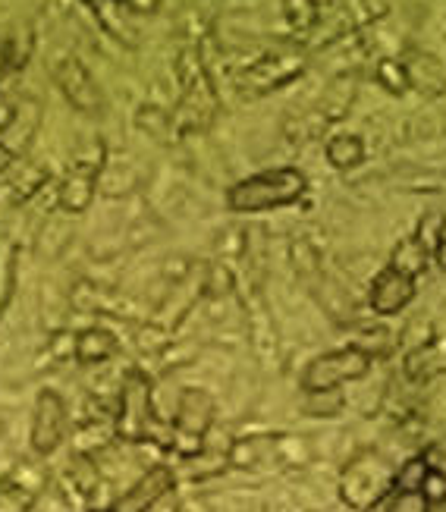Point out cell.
<instances>
[{
    "label": "cell",
    "mask_w": 446,
    "mask_h": 512,
    "mask_svg": "<svg viewBox=\"0 0 446 512\" xmlns=\"http://www.w3.org/2000/svg\"><path fill=\"white\" fill-rule=\"evenodd\" d=\"M308 189L305 173L296 167H277L264 170L258 176H249L230 189L227 202L239 214H255V211H271V208H286L299 202Z\"/></svg>",
    "instance_id": "cell-1"
},
{
    "label": "cell",
    "mask_w": 446,
    "mask_h": 512,
    "mask_svg": "<svg viewBox=\"0 0 446 512\" xmlns=\"http://www.w3.org/2000/svg\"><path fill=\"white\" fill-rule=\"evenodd\" d=\"M371 368V355L365 349H340V352H330V355H321L315 359L308 368H305V377H302V387L308 393H324V390H333L340 387L343 381H359L365 377Z\"/></svg>",
    "instance_id": "cell-2"
},
{
    "label": "cell",
    "mask_w": 446,
    "mask_h": 512,
    "mask_svg": "<svg viewBox=\"0 0 446 512\" xmlns=\"http://www.w3.org/2000/svg\"><path fill=\"white\" fill-rule=\"evenodd\" d=\"M180 76H183V85H186V95H183V104H180V123L183 126H192V129H205L214 117V107H217V98H214V88L202 70V63L195 60V54H183L180 60Z\"/></svg>",
    "instance_id": "cell-3"
},
{
    "label": "cell",
    "mask_w": 446,
    "mask_h": 512,
    "mask_svg": "<svg viewBox=\"0 0 446 512\" xmlns=\"http://www.w3.org/2000/svg\"><path fill=\"white\" fill-rule=\"evenodd\" d=\"M54 79L60 85V92L66 95V101L76 110H82V114H101V107H104L101 88L73 54H63L54 63Z\"/></svg>",
    "instance_id": "cell-4"
},
{
    "label": "cell",
    "mask_w": 446,
    "mask_h": 512,
    "mask_svg": "<svg viewBox=\"0 0 446 512\" xmlns=\"http://www.w3.org/2000/svg\"><path fill=\"white\" fill-rule=\"evenodd\" d=\"M302 70H305V57L296 51H283L249 66V70L242 73L239 85H242V92H249V95H267V92H274V88L293 82Z\"/></svg>",
    "instance_id": "cell-5"
},
{
    "label": "cell",
    "mask_w": 446,
    "mask_h": 512,
    "mask_svg": "<svg viewBox=\"0 0 446 512\" xmlns=\"http://www.w3.org/2000/svg\"><path fill=\"white\" fill-rule=\"evenodd\" d=\"M415 296V277L396 271V267H384L371 283V308L377 315H396L399 308H406Z\"/></svg>",
    "instance_id": "cell-6"
},
{
    "label": "cell",
    "mask_w": 446,
    "mask_h": 512,
    "mask_svg": "<svg viewBox=\"0 0 446 512\" xmlns=\"http://www.w3.org/2000/svg\"><path fill=\"white\" fill-rule=\"evenodd\" d=\"M66 431V406L57 393H41L32 421V443L38 453H51Z\"/></svg>",
    "instance_id": "cell-7"
},
{
    "label": "cell",
    "mask_w": 446,
    "mask_h": 512,
    "mask_svg": "<svg viewBox=\"0 0 446 512\" xmlns=\"http://www.w3.org/2000/svg\"><path fill=\"white\" fill-rule=\"evenodd\" d=\"M148 418H151V403H148V384L142 374H129L123 387V409H120V434L126 440H142L148 434Z\"/></svg>",
    "instance_id": "cell-8"
},
{
    "label": "cell",
    "mask_w": 446,
    "mask_h": 512,
    "mask_svg": "<svg viewBox=\"0 0 446 512\" xmlns=\"http://www.w3.org/2000/svg\"><path fill=\"white\" fill-rule=\"evenodd\" d=\"M170 487H173V472L158 465V469H151L148 475H142L136 484H132L129 491L110 506V512H145L164 494H170Z\"/></svg>",
    "instance_id": "cell-9"
},
{
    "label": "cell",
    "mask_w": 446,
    "mask_h": 512,
    "mask_svg": "<svg viewBox=\"0 0 446 512\" xmlns=\"http://www.w3.org/2000/svg\"><path fill=\"white\" fill-rule=\"evenodd\" d=\"M403 66H406V73H409V85H415L421 95H428V98L443 95L446 73H443L440 60H434L431 54H412Z\"/></svg>",
    "instance_id": "cell-10"
},
{
    "label": "cell",
    "mask_w": 446,
    "mask_h": 512,
    "mask_svg": "<svg viewBox=\"0 0 446 512\" xmlns=\"http://www.w3.org/2000/svg\"><path fill=\"white\" fill-rule=\"evenodd\" d=\"M95 180H98V164H76L73 173L66 176L63 189H60V202H63V208H66V211H82L88 202H92Z\"/></svg>",
    "instance_id": "cell-11"
},
{
    "label": "cell",
    "mask_w": 446,
    "mask_h": 512,
    "mask_svg": "<svg viewBox=\"0 0 446 512\" xmlns=\"http://www.w3.org/2000/svg\"><path fill=\"white\" fill-rule=\"evenodd\" d=\"M211 415H214V403L208 393H198L189 390L180 403V415H176V428L186 431V434H205L211 425Z\"/></svg>",
    "instance_id": "cell-12"
},
{
    "label": "cell",
    "mask_w": 446,
    "mask_h": 512,
    "mask_svg": "<svg viewBox=\"0 0 446 512\" xmlns=\"http://www.w3.org/2000/svg\"><path fill=\"white\" fill-rule=\"evenodd\" d=\"M114 352H117V343H114V337H110V333H104V330H88V333H82L79 343H76V355H79V362H82V365L104 362V359H110Z\"/></svg>",
    "instance_id": "cell-13"
},
{
    "label": "cell",
    "mask_w": 446,
    "mask_h": 512,
    "mask_svg": "<svg viewBox=\"0 0 446 512\" xmlns=\"http://www.w3.org/2000/svg\"><path fill=\"white\" fill-rule=\"evenodd\" d=\"M362 158H365V142L359 136H337V139H330V145H327V161L337 170L359 167Z\"/></svg>",
    "instance_id": "cell-14"
},
{
    "label": "cell",
    "mask_w": 446,
    "mask_h": 512,
    "mask_svg": "<svg viewBox=\"0 0 446 512\" xmlns=\"http://www.w3.org/2000/svg\"><path fill=\"white\" fill-rule=\"evenodd\" d=\"M425 264H428V252H425V246H421L418 239H406L403 246L396 249L393 264H390V267H396V271H403V274L415 277V274L425 271Z\"/></svg>",
    "instance_id": "cell-15"
},
{
    "label": "cell",
    "mask_w": 446,
    "mask_h": 512,
    "mask_svg": "<svg viewBox=\"0 0 446 512\" xmlns=\"http://www.w3.org/2000/svg\"><path fill=\"white\" fill-rule=\"evenodd\" d=\"M377 82H381L390 95H403L406 88H409V73H406V66L399 63V60H381L377 63V70H374Z\"/></svg>",
    "instance_id": "cell-16"
},
{
    "label": "cell",
    "mask_w": 446,
    "mask_h": 512,
    "mask_svg": "<svg viewBox=\"0 0 446 512\" xmlns=\"http://www.w3.org/2000/svg\"><path fill=\"white\" fill-rule=\"evenodd\" d=\"M431 469H428V462L425 459H412L403 472L396 475V487H399V494H421L425 491V481H428Z\"/></svg>",
    "instance_id": "cell-17"
},
{
    "label": "cell",
    "mask_w": 446,
    "mask_h": 512,
    "mask_svg": "<svg viewBox=\"0 0 446 512\" xmlns=\"http://www.w3.org/2000/svg\"><path fill=\"white\" fill-rule=\"evenodd\" d=\"M421 246H425V252L431 255H437V249H440V242H443V214H431V217H425L418 224V236H415Z\"/></svg>",
    "instance_id": "cell-18"
},
{
    "label": "cell",
    "mask_w": 446,
    "mask_h": 512,
    "mask_svg": "<svg viewBox=\"0 0 446 512\" xmlns=\"http://www.w3.org/2000/svg\"><path fill=\"white\" fill-rule=\"evenodd\" d=\"M286 19L293 22V29H308L318 22L315 0H286Z\"/></svg>",
    "instance_id": "cell-19"
},
{
    "label": "cell",
    "mask_w": 446,
    "mask_h": 512,
    "mask_svg": "<svg viewBox=\"0 0 446 512\" xmlns=\"http://www.w3.org/2000/svg\"><path fill=\"white\" fill-rule=\"evenodd\" d=\"M387 512H428V497L425 494H396L390 500Z\"/></svg>",
    "instance_id": "cell-20"
},
{
    "label": "cell",
    "mask_w": 446,
    "mask_h": 512,
    "mask_svg": "<svg viewBox=\"0 0 446 512\" xmlns=\"http://www.w3.org/2000/svg\"><path fill=\"white\" fill-rule=\"evenodd\" d=\"M85 4L95 13H101V19L110 26V13H114V7H120V0H85Z\"/></svg>",
    "instance_id": "cell-21"
},
{
    "label": "cell",
    "mask_w": 446,
    "mask_h": 512,
    "mask_svg": "<svg viewBox=\"0 0 446 512\" xmlns=\"http://www.w3.org/2000/svg\"><path fill=\"white\" fill-rule=\"evenodd\" d=\"M132 7V10H139V13H151L154 7H158V0H120V7Z\"/></svg>",
    "instance_id": "cell-22"
},
{
    "label": "cell",
    "mask_w": 446,
    "mask_h": 512,
    "mask_svg": "<svg viewBox=\"0 0 446 512\" xmlns=\"http://www.w3.org/2000/svg\"><path fill=\"white\" fill-rule=\"evenodd\" d=\"M428 512H446V497H440V500H431V503H428Z\"/></svg>",
    "instance_id": "cell-23"
},
{
    "label": "cell",
    "mask_w": 446,
    "mask_h": 512,
    "mask_svg": "<svg viewBox=\"0 0 446 512\" xmlns=\"http://www.w3.org/2000/svg\"><path fill=\"white\" fill-rule=\"evenodd\" d=\"M437 264H440V267H446V239L440 242V249H437Z\"/></svg>",
    "instance_id": "cell-24"
}]
</instances>
